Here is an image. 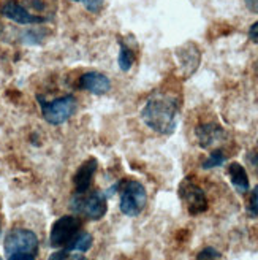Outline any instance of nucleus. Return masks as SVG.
Instances as JSON below:
<instances>
[{
    "label": "nucleus",
    "instance_id": "nucleus-1",
    "mask_svg": "<svg viewBox=\"0 0 258 260\" xmlns=\"http://www.w3.org/2000/svg\"><path fill=\"white\" fill-rule=\"evenodd\" d=\"M179 102L166 92H154L141 110L143 122L160 135H171L177 125Z\"/></svg>",
    "mask_w": 258,
    "mask_h": 260
},
{
    "label": "nucleus",
    "instance_id": "nucleus-2",
    "mask_svg": "<svg viewBox=\"0 0 258 260\" xmlns=\"http://www.w3.org/2000/svg\"><path fill=\"white\" fill-rule=\"evenodd\" d=\"M70 208L75 214L90 220H98L106 214V195L100 190L75 193L70 202Z\"/></svg>",
    "mask_w": 258,
    "mask_h": 260
},
{
    "label": "nucleus",
    "instance_id": "nucleus-3",
    "mask_svg": "<svg viewBox=\"0 0 258 260\" xmlns=\"http://www.w3.org/2000/svg\"><path fill=\"white\" fill-rule=\"evenodd\" d=\"M38 102H40L45 121L49 122L51 125H60L67 122L76 113V108H78V100L73 95H63L49 102L38 95Z\"/></svg>",
    "mask_w": 258,
    "mask_h": 260
},
{
    "label": "nucleus",
    "instance_id": "nucleus-4",
    "mask_svg": "<svg viewBox=\"0 0 258 260\" xmlns=\"http://www.w3.org/2000/svg\"><path fill=\"white\" fill-rule=\"evenodd\" d=\"M146 203H148V193L144 186L135 179L125 181L121 192V211L125 216L135 217L143 213Z\"/></svg>",
    "mask_w": 258,
    "mask_h": 260
},
{
    "label": "nucleus",
    "instance_id": "nucleus-5",
    "mask_svg": "<svg viewBox=\"0 0 258 260\" xmlns=\"http://www.w3.org/2000/svg\"><path fill=\"white\" fill-rule=\"evenodd\" d=\"M13 254H38V238L32 230L15 229L5 238V255Z\"/></svg>",
    "mask_w": 258,
    "mask_h": 260
},
{
    "label": "nucleus",
    "instance_id": "nucleus-6",
    "mask_svg": "<svg viewBox=\"0 0 258 260\" xmlns=\"http://www.w3.org/2000/svg\"><path fill=\"white\" fill-rule=\"evenodd\" d=\"M81 219L76 216H62L51 227L49 244L53 248H67V244L81 232Z\"/></svg>",
    "mask_w": 258,
    "mask_h": 260
},
{
    "label": "nucleus",
    "instance_id": "nucleus-7",
    "mask_svg": "<svg viewBox=\"0 0 258 260\" xmlns=\"http://www.w3.org/2000/svg\"><path fill=\"white\" fill-rule=\"evenodd\" d=\"M179 195L184 200L187 211L192 216L201 214L208 210V199H206L204 190L195 183H192V181L184 179V183L179 187Z\"/></svg>",
    "mask_w": 258,
    "mask_h": 260
},
{
    "label": "nucleus",
    "instance_id": "nucleus-8",
    "mask_svg": "<svg viewBox=\"0 0 258 260\" xmlns=\"http://www.w3.org/2000/svg\"><path fill=\"white\" fill-rule=\"evenodd\" d=\"M176 60L179 63V70H180L182 78L192 76L197 72V69L200 67V62H201L200 48L192 42L184 43L182 46H179L176 49Z\"/></svg>",
    "mask_w": 258,
    "mask_h": 260
},
{
    "label": "nucleus",
    "instance_id": "nucleus-9",
    "mask_svg": "<svg viewBox=\"0 0 258 260\" xmlns=\"http://www.w3.org/2000/svg\"><path fill=\"white\" fill-rule=\"evenodd\" d=\"M2 15L16 22V24H21V25H30V24H43L46 22L48 19L46 18H42V16H35L32 13H29L25 10V7H22L18 0H7L4 4V8H2Z\"/></svg>",
    "mask_w": 258,
    "mask_h": 260
},
{
    "label": "nucleus",
    "instance_id": "nucleus-10",
    "mask_svg": "<svg viewBox=\"0 0 258 260\" xmlns=\"http://www.w3.org/2000/svg\"><path fill=\"white\" fill-rule=\"evenodd\" d=\"M80 89L87 90L92 95H105L111 89L109 78L101 72H86L78 83Z\"/></svg>",
    "mask_w": 258,
    "mask_h": 260
},
{
    "label": "nucleus",
    "instance_id": "nucleus-11",
    "mask_svg": "<svg viewBox=\"0 0 258 260\" xmlns=\"http://www.w3.org/2000/svg\"><path fill=\"white\" fill-rule=\"evenodd\" d=\"M98 162L97 159H87L80 165L73 176V186H75V193H84L89 190L90 184H92L94 175L97 172Z\"/></svg>",
    "mask_w": 258,
    "mask_h": 260
},
{
    "label": "nucleus",
    "instance_id": "nucleus-12",
    "mask_svg": "<svg viewBox=\"0 0 258 260\" xmlns=\"http://www.w3.org/2000/svg\"><path fill=\"white\" fill-rule=\"evenodd\" d=\"M195 134H197L200 146L204 148V149H208V148L214 146L215 143L224 140L225 130H224V127H220L215 122H206V124H200L195 128Z\"/></svg>",
    "mask_w": 258,
    "mask_h": 260
},
{
    "label": "nucleus",
    "instance_id": "nucleus-13",
    "mask_svg": "<svg viewBox=\"0 0 258 260\" xmlns=\"http://www.w3.org/2000/svg\"><path fill=\"white\" fill-rule=\"evenodd\" d=\"M228 176H230L231 184H233V187L239 193L249 192V187H250V184H249V176H247L246 168H244L241 164H238V162L230 164V167H228Z\"/></svg>",
    "mask_w": 258,
    "mask_h": 260
},
{
    "label": "nucleus",
    "instance_id": "nucleus-14",
    "mask_svg": "<svg viewBox=\"0 0 258 260\" xmlns=\"http://www.w3.org/2000/svg\"><path fill=\"white\" fill-rule=\"evenodd\" d=\"M94 244V238L89 232H80L68 244H67V251L71 252H87Z\"/></svg>",
    "mask_w": 258,
    "mask_h": 260
},
{
    "label": "nucleus",
    "instance_id": "nucleus-15",
    "mask_svg": "<svg viewBox=\"0 0 258 260\" xmlns=\"http://www.w3.org/2000/svg\"><path fill=\"white\" fill-rule=\"evenodd\" d=\"M133 62H135V53L133 49L128 46L124 40L119 42V57H118V63H119V69L122 72H128L133 67Z\"/></svg>",
    "mask_w": 258,
    "mask_h": 260
},
{
    "label": "nucleus",
    "instance_id": "nucleus-16",
    "mask_svg": "<svg viewBox=\"0 0 258 260\" xmlns=\"http://www.w3.org/2000/svg\"><path fill=\"white\" fill-rule=\"evenodd\" d=\"M227 160V155L224 154L222 149H215L211 152V155L208 159L203 162V168L204 170H211V168H215V167H222Z\"/></svg>",
    "mask_w": 258,
    "mask_h": 260
},
{
    "label": "nucleus",
    "instance_id": "nucleus-17",
    "mask_svg": "<svg viewBox=\"0 0 258 260\" xmlns=\"http://www.w3.org/2000/svg\"><path fill=\"white\" fill-rule=\"evenodd\" d=\"M71 2H80L81 5H84V8L87 11L97 15V13H100L103 8H105L106 0H71Z\"/></svg>",
    "mask_w": 258,
    "mask_h": 260
},
{
    "label": "nucleus",
    "instance_id": "nucleus-18",
    "mask_svg": "<svg viewBox=\"0 0 258 260\" xmlns=\"http://www.w3.org/2000/svg\"><path fill=\"white\" fill-rule=\"evenodd\" d=\"M220 257V252L215 251L214 248H204L198 255H197V260H215Z\"/></svg>",
    "mask_w": 258,
    "mask_h": 260
},
{
    "label": "nucleus",
    "instance_id": "nucleus-19",
    "mask_svg": "<svg viewBox=\"0 0 258 260\" xmlns=\"http://www.w3.org/2000/svg\"><path fill=\"white\" fill-rule=\"evenodd\" d=\"M249 214L256 217L258 216V186L253 189L252 197H250V205H249Z\"/></svg>",
    "mask_w": 258,
    "mask_h": 260
},
{
    "label": "nucleus",
    "instance_id": "nucleus-20",
    "mask_svg": "<svg viewBox=\"0 0 258 260\" xmlns=\"http://www.w3.org/2000/svg\"><path fill=\"white\" fill-rule=\"evenodd\" d=\"M22 40H24V43H40L42 40H43V35H38L36 32H33V30H30V32H27V34H24V37H22Z\"/></svg>",
    "mask_w": 258,
    "mask_h": 260
},
{
    "label": "nucleus",
    "instance_id": "nucleus-21",
    "mask_svg": "<svg viewBox=\"0 0 258 260\" xmlns=\"http://www.w3.org/2000/svg\"><path fill=\"white\" fill-rule=\"evenodd\" d=\"M249 40L250 42H253V43H256L258 45V21L256 22H253L250 27H249Z\"/></svg>",
    "mask_w": 258,
    "mask_h": 260
},
{
    "label": "nucleus",
    "instance_id": "nucleus-22",
    "mask_svg": "<svg viewBox=\"0 0 258 260\" xmlns=\"http://www.w3.org/2000/svg\"><path fill=\"white\" fill-rule=\"evenodd\" d=\"M36 255H30V254H13V255H7V260H35Z\"/></svg>",
    "mask_w": 258,
    "mask_h": 260
},
{
    "label": "nucleus",
    "instance_id": "nucleus-23",
    "mask_svg": "<svg viewBox=\"0 0 258 260\" xmlns=\"http://www.w3.org/2000/svg\"><path fill=\"white\" fill-rule=\"evenodd\" d=\"M244 4H246L247 10L258 15V0H244Z\"/></svg>",
    "mask_w": 258,
    "mask_h": 260
},
{
    "label": "nucleus",
    "instance_id": "nucleus-24",
    "mask_svg": "<svg viewBox=\"0 0 258 260\" xmlns=\"http://www.w3.org/2000/svg\"><path fill=\"white\" fill-rule=\"evenodd\" d=\"M68 255H67V251H59V252H54L53 255L49 257V260H67Z\"/></svg>",
    "mask_w": 258,
    "mask_h": 260
},
{
    "label": "nucleus",
    "instance_id": "nucleus-25",
    "mask_svg": "<svg viewBox=\"0 0 258 260\" xmlns=\"http://www.w3.org/2000/svg\"><path fill=\"white\" fill-rule=\"evenodd\" d=\"M30 7L35 8L36 11H43V10H45V5H43V2H40V0H32Z\"/></svg>",
    "mask_w": 258,
    "mask_h": 260
},
{
    "label": "nucleus",
    "instance_id": "nucleus-26",
    "mask_svg": "<svg viewBox=\"0 0 258 260\" xmlns=\"http://www.w3.org/2000/svg\"><path fill=\"white\" fill-rule=\"evenodd\" d=\"M67 260H86V257H83L81 254H73V255H70Z\"/></svg>",
    "mask_w": 258,
    "mask_h": 260
},
{
    "label": "nucleus",
    "instance_id": "nucleus-27",
    "mask_svg": "<svg viewBox=\"0 0 258 260\" xmlns=\"http://www.w3.org/2000/svg\"><path fill=\"white\" fill-rule=\"evenodd\" d=\"M250 162H252L255 167H258V154H250Z\"/></svg>",
    "mask_w": 258,
    "mask_h": 260
},
{
    "label": "nucleus",
    "instance_id": "nucleus-28",
    "mask_svg": "<svg viewBox=\"0 0 258 260\" xmlns=\"http://www.w3.org/2000/svg\"><path fill=\"white\" fill-rule=\"evenodd\" d=\"M0 232H2V216H0Z\"/></svg>",
    "mask_w": 258,
    "mask_h": 260
},
{
    "label": "nucleus",
    "instance_id": "nucleus-29",
    "mask_svg": "<svg viewBox=\"0 0 258 260\" xmlns=\"http://www.w3.org/2000/svg\"><path fill=\"white\" fill-rule=\"evenodd\" d=\"M256 70H258V63H256Z\"/></svg>",
    "mask_w": 258,
    "mask_h": 260
},
{
    "label": "nucleus",
    "instance_id": "nucleus-30",
    "mask_svg": "<svg viewBox=\"0 0 258 260\" xmlns=\"http://www.w3.org/2000/svg\"><path fill=\"white\" fill-rule=\"evenodd\" d=\"M0 260H2V258H0Z\"/></svg>",
    "mask_w": 258,
    "mask_h": 260
}]
</instances>
